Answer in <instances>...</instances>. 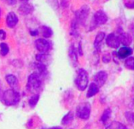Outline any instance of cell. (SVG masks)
<instances>
[{"mask_svg": "<svg viewBox=\"0 0 134 129\" xmlns=\"http://www.w3.org/2000/svg\"><path fill=\"white\" fill-rule=\"evenodd\" d=\"M116 53L117 57L119 59H126L129 57H130L133 54V49L130 47H122L119 49V50Z\"/></svg>", "mask_w": 134, "mask_h": 129, "instance_id": "obj_10", "label": "cell"}, {"mask_svg": "<svg viewBox=\"0 0 134 129\" xmlns=\"http://www.w3.org/2000/svg\"><path fill=\"white\" fill-rule=\"evenodd\" d=\"M75 83L80 91H83L87 88L89 84V75L85 69H80L78 70Z\"/></svg>", "mask_w": 134, "mask_h": 129, "instance_id": "obj_1", "label": "cell"}, {"mask_svg": "<svg viewBox=\"0 0 134 129\" xmlns=\"http://www.w3.org/2000/svg\"><path fill=\"white\" fill-rule=\"evenodd\" d=\"M108 80V73L105 71H99L97 72L94 76H93V80L99 87H101L102 86H104Z\"/></svg>", "mask_w": 134, "mask_h": 129, "instance_id": "obj_9", "label": "cell"}, {"mask_svg": "<svg viewBox=\"0 0 134 129\" xmlns=\"http://www.w3.org/2000/svg\"><path fill=\"white\" fill-rule=\"evenodd\" d=\"M35 58H36L38 62L44 64L46 65V61L49 60V55L46 54H38L35 56Z\"/></svg>", "mask_w": 134, "mask_h": 129, "instance_id": "obj_22", "label": "cell"}, {"mask_svg": "<svg viewBox=\"0 0 134 129\" xmlns=\"http://www.w3.org/2000/svg\"><path fill=\"white\" fill-rule=\"evenodd\" d=\"M20 95L19 92L16 91L14 89H8L6 90L2 95V102L6 106H14L20 102Z\"/></svg>", "mask_w": 134, "mask_h": 129, "instance_id": "obj_2", "label": "cell"}, {"mask_svg": "<svg viewBox=\"0 0 134 129\" xmlns=\"http://www.w3.org/2000/svg\"><path fill=\"white\" fill-rule=\"evenodd\" d=\"M91 113V105L89 102H82L77 106L76 115L82 120H88Z\"/></svg>", "mask_w": 134, "mask_h": 129, "instance_id": "obj_4", "label": "cell"}, {"mask_svg": "<svg viewBox=\"0 0 134 129\" xmlns=\"http://www.w3.org/2000/svg\"><path fill=\"white\" fill-rule=\"evenodd\" d=\"M41 31H42V35L45 38H49L53 35V31L50 28L47 26H42L41 27Z\"/></svg>", "mask_w": 134, "mask_h": 129, "instance_id": "obj_23", "label": "cell"}, {"mask_svg": "<svg viewBox=\"0 0 134 129\" xmlns=\"http://www.w3.org/2000/svg\"><path fill=\"white\" fill-rule=\"evenodd\" d=\"M50 129H62L60 127H54V128H52Z\"/></svg>", "mask_w": 134, "mask_h": 129, "instance_id": "obj_33", "label": "cell"}, {"mask_svg": "<svg viewBox=\"0 0 134 129\" xmlns=\"http://www.w3.org/2000/svg\"><path fill=\"white\" fill-rule=\"evenodd\" d=\"M42 87V79L41 76L36 73H31L27 79V88L31 92L38 91L41 89Z\"/></svg>", "mask_w": 134, "mask_h": 129, "instance_id": "obj_3", "label": "cell"}, {"mask_svg": "<svg viewBox=\"0 0 134 129\" xmlns=\"http://www.w3.org/2000/svg\"><path fill=\"white\" fill-rule=\"evenodd\" d=\"M9 51V48L8 44L5 43H0V54L2 56H5L8 54Z\"/></svg>", "mask_w": 134, "mask_h": 129, "instance_id": "obj_26", "label": "cell"}, {"mask_svg": "<svg viewBox=\"0 0 134 129\" xmlns=\"http://www.w3.org/2000/svg\"><path fill=\"white\" fill-rule=\"evenodd\" d=\"M68 55H69V58H70L71 65L74 67L77 66V65H78V54H77L75 47L73 44L71 45V47L69 48Z\"/></svg>", "mask_w": 134, "mask_h": 129, "instance_id": "obj_12", "label": "cell"}, {"mask_svg": "<svg viewBox=\"0 0 134 129\" xmlns=\"http://www.w3.org/2000/svg\"><path fill=\"white\" fill-rule=\"evenodd\" d=\"M90 13V7L86 5H84L79 10H78L75 13V20L78 23L84 24L86 20L89 16Z\"/></svg>", "mask_w": 134, "mask_h": 129, "instance_id": "obj_5", "label": "cell"}, {"mask_svg": "<svg viewBox=\"0 0 134 129\" xmlns=\"http://www.w3.org/2000/svg\"><path fill=\"white\" fill-rule=\"evenodd\" d=\"M3 1L9 6H14L16 3V0H3Z\"/></svg>", "mask_w": 134, "mask_h": 129, "instance_id": "obj_29", "label": "cell"}, {"mask_svg": "<svg viewBox=\"0 0 134 129\" xmlns=\"http://www.w3.org/2000/svg\"><path fill=\"white\" fill-rule=\"evenodd\" d=\"M100 87L95 84V83H91L89 86L88 91H87V94H86V97L87 98H92L94 95H96L98 92H99Z\"/></svg>", "mask_w": 134, "mask_h": 129, "instance_id": "obj_15", "label": "cell"}, {"mask_svg": "<svg viewBox=\"0 0 134 129\" xmlns=\"http://www.w3.org/2000/svg\"><path fill=\"white\" fill-rule=\"evenodd\" d=\"M126 6L128 8H131V9H134V1L133 2H129L126 4Z\"/></svg>", "mask_w": 134, "mask_h": 129, "instance_id": "obj_31", "label": "cell"}, {"mask_svg": "<svg viewBox=\"0 0 134 129\" xmlns=\"http://www.w3.org/2000/svg\"><path fill=\"white\" fill-rule=\"evenodd\" d=\"M102 60H103V61L104 63H108L111 61V57H110L109 54H104L103 56V59Z\"/></svg>", "mask_w": 134, "mask_h": 129, "instance_id": "obj_27", "label": "cell"}, {"mask_svg": "<svg viewBox=\"0 0 134 129\" xmlns=\"http://www.w3.org/2000/svg\"><path fill=\"white\" fill-rule=\"evenodd\" d=\"M43 129H46V128H43ZM49 129H50V128H49Z\"/></svg>", "mask_w": 134, "mask_h": 129, "instance_id": "obj_36", "label": "cell"}, {"mask_svg": "<svg viewBox=\"0 0 134 129\" xmlns=\"http://www.w3.org/2000/svg\"><path fill=\"white\" fill-rule=\"evenodd\" d=\"M119 38L120 40V43H122L125 47H129L133 40L132 36L127 32H121L119 35Z\"/></svg>", "mask_w": 134, "mask_h": 129, "instance_id": "obj_13", "label": "cell"}, {"mask_svg": "<svg viewBox=\"0 0 134 129\" xmlns=\"http://www.w3.org/2000/svg\"><path fill=\"white\" fill-rule=\"evenodd\" d=\"M35 47L41 54H46L50 50V43L45 39H38L35 42Z\"/></svg>", "mask_w": 134, "mask_h": 129, "instance_id": "obj_6", "label": "cell"}, {"mask_svg": "<svg viewBox=\"0 0 134 129\" xmlns=\"http://www.w3.org/2000/svg\"><path fill=\"white\" fill-rule=\"evenodd\" d=\"M106 43L109 47L113 48V49H118L121 44L119 35H117L115 33H111L107 36Z\"/></svg>", "mask_w": 134, "mask_h": 129, "instance_id": "obj_8", "label": "cell"}, {"mask_svg": "<svg viewBox=\"0 0 134 129\" xmlns=\"http://www.w3.org/2000/svg\"><path fill=\"white\" fill-rule=\"evenodd\" d=\"M6 37V33L4 30L0 29V39L1 40H4Z\"/></svg>", "mask_w": 134, "mask_h": 129, "instance_id": "obj_28", "label": "cell"}, {"mask_svg": "<svg viewBox=\"0 0 134 129\" xmlns=\"http://www.w3.org/2000/svg\"><path fill=\"white\" fill-rule=\"evenodd\" d=\"M39 100V95L38 94H35L34 95H32L30 99H29V101H28V103H29V106L31 108H35L38 103Z\"/></svg>", "mask_w": 134, "mask_h": 129, "instance_id": "obj_24", "label": "cell"}, {"mask_svg": "<svg viewBox=\"0 0 134 129\" xmlns=\"http://www.w3.org/2000/svg\"><path fill=\"white\" fill-rule=\"evenodd\" d=\"M111 110L110 109V108H107V109H105L104 110V111L103 112V113H102V116H101V117H100V121H101V122L102 123H106L108 121V119L110 118V117H111Z\"/></svg>", "mask_w": 134, "mask_h": 129, "instance_id": "obj_21", "label": "cell"}, {"mask_svg": "<svg viewBox=\"0 0 134 129\" xmlns=\"http://www.w3.org/2000/svg\"><path fill=\"white\" fill-rule=\"evenodd\" d=\"M33 9H34L33 6L28 3L21 4L20 6L19 7V11L23 14H29V13H32Z\"/></svg>", "mask_w": 134, "mask_h": 129, "instance_id": "obj_16", "label": "cell"}, {"mask_svg": "<svg viewBox=\"0 0 134 129\" xmlns=\"http://www.w3.org/2000/svg\"><path fill=\"white\" fill-rule=\"evenodd\" d=\"M18 23V17L13 12H9L6 16V24L9 28H12Z\"/></svg>", "mask_w": 134, "mask_h": 129, "instance_id": "obj_11", "label": "cell"}, {"mask_svg": "<svg viewBox=\"0 0 134 129\" xmlns=\"http://www.w3.org/2000/svg\"><path fill=\"white\" fill-rule=\"evenodd\" d=\"M35 67L36 69V72H35V73H38L40 76L43 75L46 73V65H44V64L37 62V63L35 64Z\"/></svg>", "mask_w": 134, "mask_h": 129, "instance_id": "obj_19", "label": "cell"}, {"mask_svg": "<svg viewBox=\"0 0 134 129\" xmlns=\"http://www.w3.org/2000/svg\"><path fill=\"white\" fill-rule=\"evenodd\" d=\"M0 17H1V9H0Z\"/></svg>", "mask_w": 134, "mask_h": 129, "instance_id": "obj_35", "label": "cell"}, {"mask_svg": "<svg viewBox=\"0 0 134 129\" xmlns=\"http://www.w3.org/2000/svg\"><path fill=\"white\" fill-rule=\"evenodd\" d=\"M108 16L103 10H98L95 13L93 16V24H94V28L97 26L102 25L107 23L108 21Z\"/></svg>", "mask_w": 134, "mask_h": 129, "instance_id": "obj_7", "label": "cell"}, {"mask_svg": "<svg viewBox=\"0 0 134 129\" xmlns=\"http://www.w3.org/2000/svg\"><path fill=\"white\" fill-rule=\"evenodd\" d=\"M5 80H6V82L8 83V84H9L11 87H16V84H17V83H18V80H17L16 76H15L13 75V74L6 75V76H5Z\"/></svg>", "mask_w": 134, "mask_h": 129, "instance_id": "obj_17", "label": "cell"}, {"mask_svg": "<svg viewBox=\"0 0 134 129\" xmlns=\"http://www.w3.org/2000/svg\"><path fill=\"white\" fill-rule=\"evenodd\" d=\"M125 66L126 69L133 70L134 71V58L133 57H129L125 61Z\"/></svg>", "mask_w": 134, "mask_h": 129, "instance_id": "obj_25", "label": "cell"}, {"mask_svg": "<svg viewBox=\"0 0 134 129\" xmlns=\"http://www.w3.org/2000/svg\"><path fill=\"white\" fill-rule=\"evenodd\" d=\"M105 38V33L103 32H100L97 33V35H96V38H95V40H94V47L97 50H100V46L104 41Z\"/></svg>", "mask_w": 134, "mask_h": 129, "instance_id": "obj_14", "label": "cell"}, {"mask_svg": "<svg viewBox=\"0 0 134 129\" xmlns=\"http://www.w3.org/2000/svg\"><path fill=\"white\" fill-rule=\"evenodd\" d=\"M21 1H24V2H27V1H28V0H21Z\"/></svg>", "mask_w": 134, "mask_h": 129, "instance_id": "obj_34", "label": "cell"}, {"mask_svg": "<svg viewBox=\"0 0 134 129\" xmlns=\"http://www.w3.org/2000/svg\"><path fill=\"white\" fill-rule=\"evenodd\" d=\"M79 55H82V50L81 43H79Z\"/></svg>", "mask_w": 134, "mask_h": 129, "instance_id": "obj_32", "label": "cell"}, {"mask_svg": "<svg viewBox=\"0 0 134 129\" xmlns=\"http://www.w3.org/2000/svg\"><path fill=\"white\" fill-rule=\"evenodd\" d=\"M106 129H129L126 125L123 124L119 122V121H114L111 124H110Z\"/></svg>", "mask_w": 134, "mask_h": 129, "instance_id": "obj_20", "label": "cell"}, {"mask_svg": "<svg viewBox=\"0 0 134 129\" xmlns=\"http://www.w3.org/2000/svg\"><path fill=\"white\" fill-rule=\"evenodd\" d=\"M73 119H74V113L72 111H70L62 118L61 124L63 125H68L72 122Z\"/></svg>", "mask_w": 134, "mask_h": 129, "instance_id": "obj_18", "label": "cell"}, {"mask_svg": "<svg viewBox=\"0 0 134 129\" xmlns=\"http://www.w3.org/2000/svg\"><path fill=\"white\" fill-rule=\"evenodd\" d=\"M30 34L32 36H35V35H37L38 34V30H32V31L30 32Z\"/></svg>", "mask_w": 134, "mask_h": 129, "instance_id": "obj_30", "label": "cell"}]
</instances>
